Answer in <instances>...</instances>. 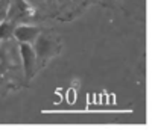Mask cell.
<instances>
[{"instance_id":"6da1fadb","label":"cell","mask_w":155,"mask_h":133,"mask_svg":"<svg viewBox=\"0 0 155 133\" xmlns=\"http://www.w3.org/2000/svg\"><path fill=\"white\" fill-rule=\"evenodd\" d=\"M35 57H37V70H43L47 63L59 56L62 50V39L53 32H40L37 39L32 44Z\"/></svg>"},{"instance_id":"ba28073f","label":"cell","mask_w":155,"mask_h":133,"mask_svg":"<svg viewBox=\"0 0 155 133\" xmlns=\"http://www.w3.org/2000/svg\"><path fill=\"white\" fill-rule=\"evenodd\" d=\"M28 3H31L35 9L37 8H44L46 5H47V0H26Z\"/></svg>"},{"instance_id":"8992f818","label":"cell","mask_w":155,"mask_h":133,"mask_svg":"<svg viewBox=\"0 0 155 133\" xmlns=\"http://www.w3.org/2000/svg\"><path fill=\"white\" fill-rule=\"evenodd\" d=\"M9 68V56L5 47L0 45V76H3Z\"/></svg>"},{"instance_id":"277c9868","label":"cell","mask_w":155,"mask_h":133,"mask_svg":"<svg viewBox=\"0 0 155 133\" xmlns=\"http://www.w3.org/2000/svg\"><path fill=\"white\" fill-rule=\"evenodd\" d=\"M40 29L31 23L26 24H17L14 29V38L20 42V44H34V41L37 39V36L40 35Z\"/></svg>"},{"instance_id":"52a82bcc","label":"cell","mask_w":155,"mask_h":133,"mask_svg":"<svg viewBox=\"0 0 155 133\" xmlns=\"http://www.w3.org/2000/svg\"><path fill=\"white\" fill-rule=\"evenodd\" d=\"M9 2H11V0H0V21L6 18V12H8Z\"/></svg>"},{"instance_id":"5b68a950","label":"cell","mask_w":155,"mask_h":133,"mask_svg":"<svg viewBox=\"0 0 155 133\" xmlns=\"http://www.w3.org/2000/svg\"><path fill=\"white\" fill-rule=\"evenodd\" d=\"M14 29L15 24L9 20H2L0 21V41H8L14 36Z\"/></svg>"},{"instance_id":"7a4b0ae2","label":"cell","mask_w":155,"mask_h":133,"mask_svg":"<svg viewBox=\"0 0 155 133\" xmlns=\"http://www.w3.org/2000/svg\"><path fill=\"white\" fill-rule=\"evenodd\" d=\"M37 15V9L28 3L26 0H11L8 12H6V20L12 21L15 26L17 24H26L31 23Z\"/></svg>"},{"instance_id":"9c48e42d","label":"cell","mask_w":155,"mask_h":133,"mask_svg":"<svg viewBox=\"0 0 155 133\" xmlns=\"http://www.w3.org/2000/svg\"><path fill=\"white\" fill-rule=\"evenodd\" d=\"M58 3H61V5H67L68 2H71V0H56Z\"/></svg>"},{"instance_id":"3957f363","label":"cell","mask_w":155,"mask_h":133,"mask_svg":"<svg viewBox=\"0 0 155 133\" xmlns=\"http://www.w3.org/2000/svg\"><path fill=\"white\" fill-rule=\"evenodd\" d=\"M20 51V57H21V63H23V71H25V77L28 80H31L37 73V57H35V51L32 44H20L18 47Z\"/></svg>"}]
</instances>
